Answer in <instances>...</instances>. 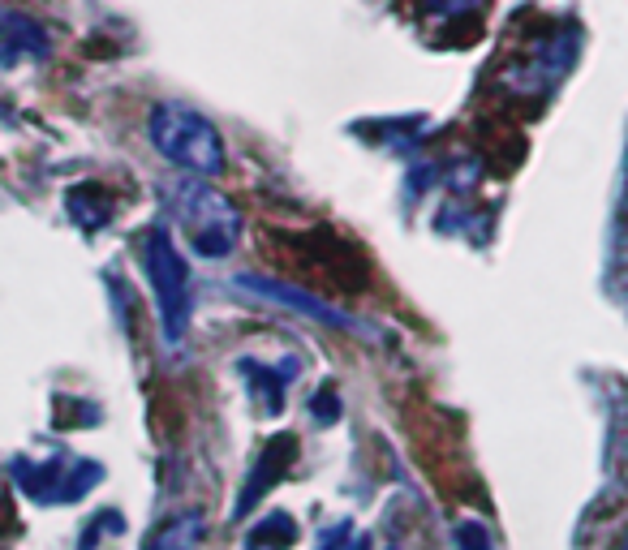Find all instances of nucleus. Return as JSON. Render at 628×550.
Masks as SVG:
<instances>
[{
  "label": "nucleus",
  "instance_id": "1",
  "mask_svg": "<svg viewBox=\"0 0 628 550\" xmlns=\"http://www.w3.org/2000/svg\"><path fill=\"white\" fill-rule=\"evenodd\" d=\"M147 138L168 164L190 177H220L228 164L224 134L190 104H155L147 117Z\"/></svg>",
  "mask_w": 628,
  "mask_h": 550
},
{
  "label": "nucleus",
  "instance_id": "2",
  "mask_svg": "<svg viewBox=\"0 0 628 550\" xmlns=\"http://www.w3.org/2000/svg\"><path fill=\"white\" fill-rule=\"evenodd\" d=\"M168 211L181 224L185 241L203 258H228L241 241V211L228 202L207 177H177L164 190Z\"/></svg>",
  "mask_w": 628,
  "mask_h": 550
},
{
  "label": "nucleus",
  "instance_id": "3",
  "mask_svg": "<svg viewBox=\"0 0 628 550\" xmlns=\"http://www.w3.org/2000/svg\"><path fill=\"white\" fill-rule=\"evenodd\" d=\"M142 271H147V284H151V297H155V310H160V327H164V340L177 344L190 327V267L177 250V241L168 237V228H147L142 233Z\"/></svg>",
  "mask_w": 628,
  "mask_h": 550
},
{
  "label": "nucleus",
  "instance_id": "4",
  "mask_svg": "<svg viewBox=\"0 0 628 550\" xmlns=\"http://www.w3.org/2000/svg\"><path fill=\"white\" fill-rule=\"evenodd\" d=\"M104 477V469L91 460H13V482L22 486V495H31L35 503H74Z\"/></svg>",
  "mask_w": 628,
  "mask_h": 550
},
{
  "label": "nucleus",
  "instance_id": "5",
  "mask_svg": "<svg viewBox=\"0 0 628 550\" xmlns=\"http://www.w3.org/2000/svg\"><path fill=\"white\" fill-rule=\"evenodd\" d=\"M237 288H246V293L263 297V301H276V306H289L297 314L314 318V323H332V327H345V331H358L362 323L349 314H340L336 306H327L323 297H310L302 293L297 284H284V280H271V275H237Z\"/></svg>",
  "mask_w": 628,
  "mask_h": 550
},
{
  "label": "nucleus",
  "instance_id": "6",
  "mask_svg": "<svg viewBox=\"0 0 628 550\" xmlns=\"http://www.w3.org/2000/svg\"><path fill=\"white\" fill-rule=\"evenodd\" d=\"M293 456H297V439H293V434H280V439H271V443L263 447L259 465L250 469V482H246V490H241V499H237V516H246L250 503H259L267 490L276 486L284 473H289Z\"/></svg>",
  "mask_w": 628,
  "mask_h": 550
},
{
  "label": "nucleus",
  "instance_id": "7",
  "mask_svg": "<svg viewBox=\"0 0 628 550\" xmlns=\"http://www.w3.org/2000/svg\"><path fill=\"white\" fill-rule=\"evenodd\" d=\"M18 56H48V35L22 13H0V61L9 65Z\"/></svg>",
  "mask_w": 628,
  "mask_h": 550
},
{
  "label": "nucleus",
  "instance_id": "8",
  "mask_svg": "<svg viewBox=\"0 0 628 550\" xmlns=\"http://www.w3.org/2000/svg\"><path fill=\"white\" fill-rule=\"evenodd\" d=\"M203 546V512H181L155 529L147 550H198Z\"/></svg>",
  "mask_w": 628,
  "mask_h": 550
},
{
  "label": "nucleus",
  "instance_id": "9",
  "mask_svg": "<svg viewBox=\"0 0 628 550\" xmlns=\"http://www.w3.org/2000/svg\"><path fill=\"white\" fill-rule=\"evenodd\" d=\"M293 538H297L293 516L276 512V516H267V520H259V525L250 529L246 546H250V550H284V546H293Z\"/></svg>",
  "mask_w": 628,
  "mask_h": 550
},
{
  "label": "nucleus",
  "instance_id": "10",
  "mask_svg": "<svg viewBox=\"0 0 628 550\" xmlns=\"http://www.w3.org/2000/svg\"><path fill=\"white\" fill-rule=\"evenodd\" d=\"M456 546H461V550H491V538H487V529H482V525L465 520V525L456 529Z\"/></svg>",
  "mask_w": 628,
  "mask_h": 550
},
{
  "label": "nucleus",
  "instance_id": "11",
  "mask_svg": "<svg viewBox=\"0 0 628 550\" xmlns=\"http://www.w3.org/2000/svg\"><path fill=\"white\" fill-rule=\"evenodd\" d=\"M431 13H465V9H474L478 0H422Z\"/></svg>",
  "mask_w": 628,
  "mask_h": 550
},
{
  "label": "nucleus",
  "instance_id": "12",
  "mask_svg": "<svg viewBox=\"0 0 628 550\" xmlns=\"http://www.w3.org/2000/svg\"><path fill=\"white\" fill-rule=\"evenodd\" d=\"M620 550H628V538H624V542H620Z\"/></svg>",
  "mask_w": 628,
  "mask_h": 550
}]
</instances>
